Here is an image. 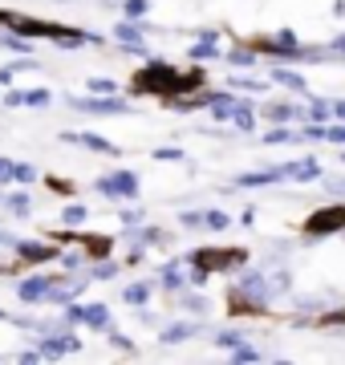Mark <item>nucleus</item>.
<instances>
[{"instance_id":"f257e3e1","label":"nucleus","mask_w":345,"mask_h":365,"mask_svg":"<svg viewBox=\"0 0 345 365\" xmlns=\"http://www.w3.org/2000/svg\"><path fill=\"white\" fill-rule=\"evenodd\" d=\"M203 73H179L171 66H146L138 78H134V90L138 93H183V90H200Z\"/></svg>"},{"instance_id":"f03ea898","label":"nucleus","mask_w":345,"mask_h":365,"mask_svg":"<svg viewBox=\"0 0 345 365\" xmlns=\"http://www.w3.org/2000/svg\"><path fill=\"white\" fill-rule=\"evenodd\" d=\"M244 260V252H195V280H203L207 272H215V268H232V264Z\"/></svg>"},{"instance_id":"7ed1b4c3","label":"nucleus","mask_w":345,"mask_h":365,"mask_svg":"<svg viewBox=\"0 0 345 365\" xmlns=\"http://www.w3.org/2000/svg\"><path fill=\"white\" fill-rule=\"evenodd\" d=\"M345 227V207H325V211H317V215H309V223H305V232L309 235H329V232H341Z\"/></svg>"},{"instance_id":"20e7f679","label":"nucleus","mask_w":345,"mask_h":365,"mask_svg":"<svg viewBox=\"0 0 345 365\" xmlns=\"http://www.w3.org/2000/svg\"><path fill=\"white\" fill-rule=\"evenodd\" d=\"M98 187H102L106 195H134V191H138V179H134L130 170H118V175H106Z\"/></svg>"},{"instance_id":"39448f33","label":"nucleus","mask_w":345,"mask_h":365,"mask_svg":"<svg viewBox=\"0 0 345 365\" xmlns=\"http://www.w3.org/2000/svg\"><path fill=\"white\" fill-rule=\"evenodd\" d=\"M16 256L25 264H41V260H53L57 248H49V244H33V240H25V244H16Z\"/></svg>"},{"instance_id":"423d86ee","label":"nucleus","mask_w":345,"mask_h":365,"mask_svg":"<svg viewBox=\"0 0 345 365\" xmlns=\"http://www.w3.org/2000/svg\"><path fill=\"white\" fill-rule=\"evenodd\" d=\"M69 143H81V146H90V150H98V155H118V146L106 143V138H98V134H66Z\"/></svg>"},{"instance_id":"0eeeda50","label":"nucleus","mask_w":345,"mask_h":365,"mask_svg":"<svg viewBox=\"0 0 345 365\" xmlns=\"http://www.w3.org/2000/svg\"><path fill=\"white\" fill-rule=\"evenodd\" d=\"M73 321H86V325H106V304H86V309H73Z\"/></svg>"},{"instance_id":"6e6552de","label":"nucleus","mask_w":345,"mask_h":365,"mask_svg":"<svg viewBox=\"0 0 345 365\" xmlns=\"http://www.w3.org/2000/svg\"><path fill=\"white\" fill-rule=\"evenodd\" d=\"M73 349H78V341L73 337H53V341H45V349L41 353H45V357H57V353H73Z\"/></svg>"},{"instance_id":"1a4fd4ad","label":"nucleus","mask_w":345,"mask_h":365,"mask_svg":"<svg viewBox=\"0 0 345 365\" xmlns=\"http://www.w3.org/2000/svg\"><path fill=\"white\" fill-rule=\"evenodd\" d=\"M81 244L90 248V256H106V252H110V240H106V235H86Z\"/></svg>"},{"instance_id":"9d476101","label":"nucleus","mask_w":345,"mask_h":365,"mask_svg":"<svg viewBox=\"0 0 345 365\" xmlns=\"http://www.w3.org/2000/svg\"><path fill=\"white\" fill-rule=\"evenodd\" d=\"M78 106H86V110H98V114H122V110H126L118 98H114V102H78Z\"/></svg>"},{"instance_id":"9b49d317","label":"nucleus","mask_w":345,"mask_h":365,"mask_svg":"<svg viewBox=\"0 0 345 365\" xmlns=\"http://www.w3.org/2000/svg\"><path fill=\"white\" fill-rule=\"evenodd\" d=\"M45 288H49V280H29V284H21V297L37 300V297H45Z\"/></svg>"},{"instance_id":"f8f14e48","label":"nucleus","mask_w":345,"mask_h":365,"mask_svg":"<svg viewBox=\"0 0 345 365\" xmlns=\"http://www.w3.org/2000/svg\"><path fill=\"white\" fill-rule=\"evenodd\" d=\"M284 175H297V179H313V175H317V163H297V167H284Z\"/></svg>"},{"instance_id":"ddd939ff","label":"nucleus","mask_w":345,"mask_h":365,"mask_svg":"<svg viewBox=\"0 0 345 365\" xmlns=\"http://www.w3.org/2000/svg\"><path fill=\"white\" fill-rule=\"evenodd\" d=\"M191 333H195V329H191V325H175V329H167V333H163V341H167V345H175V341L191 337Z\"/></svg>"},{"instance_id":"4468645a","label":"nucleus","mask_w":345,"mask_h":365,"mask_svg":"<svg viewBox=\"0 0 345 365\" xmlns=\"http://www.w3.org/2000/svg\"><path fill=\"white\" fill-rule=\"evenodd\" d=\"M146 297H150V288H146V284H134V288H126V300H130V304H143Z\"/></svg>"},{"instance_id":"2eb2a0df","label":"nucleus","mask_w":345,"mask_h":365,"mask_svg":"<svg viewBox=\"0 0 345 365\" xmlns=\"http://www.w3.org/2000/svg\"><path fill=\"white\" fill-rule=\"evenodd\" d=\"M13 179H16V182H29V179H33V167H25V163H13Z\"/></svg>"},{"instance_id":"dca6fc26","label":"nucleus","mask_w":345,"mask_h":365,"mask_svg":"<svg viewBox=\"0 0 345 365\" xmlns=\"http://www.w3.org/2000/svg\"><path fill=\"white\" fill-rule=\"evenodd\" d=\"M277 81H284V86H292V90H305V81L297 78V73H277Z\"/></svg>"},{"instance_id":"f3484780","label":"nucleus","mask_w":345,"mask_h":365,"mask_svg":"<svg viewBox=\"0 0 345 365\" xmlns=\"http://www.w3.org/2000/svg\"><path fill=\"white\" fill-rule=\"evenodd\" d=\"M66 223H86V207H66Z\"/></svg>"},{"instance_id":"a211bd4d","label":"nucleus","mask_w":345,"mask_h":365,"mask_svg":"<svg viewBox=\"0 0 345 365\" xmlns=\"http://www.w3.org/2000/svg\"><path fill=\"white\" fill-rule=\"evenodd\" d=\"M90 90H93V93H110V90H114V81H106V78H93V81H90Z\"/></svg>"},{"instance_id":"6ab92c4d","label":"nucleus","mask_w":345,"mask_h":365,"mask_svg":"<svg viewBox=\"0 0 345 365\" xmlns=\"http://www.w3.org/2000/svg\"><path fill=\"white\" fill-rule=\"evenodd\" d=\"M13 211H16V215H29V199L25 195H13Z\"/></svg>"},{"instance_id":"aec40b11","label":"nucleus","mask_w":345,"mask_h":365,"mask_svg":"<svg viewBox=\"0 0 345 365\" xmlns=\"http://www.w3.org/2000/svg\"><path fill=\"white\" fill-rule=\"evenodd\" d=\"M0 179H13V163L9 158H0Z\"/></svg>"},{"instance_id":"412c9836","label":"nucleus","mask_w":345,"mask_h":365,"mask_svg":"<svg viewBox=\"0 0 345 365\" xmlns=\"http://www.w3.org/2000/svg\"><path fill=\"white\" fill-rule=\"evenodd\" d=\"M49 187H53V191H61V195H69V182L66 179H49Z\"/></svg>"},{"instance_id":"4be33fe9","label":"nucleus","mask_w":345,"mask_h":365,"mask_svg":"<svg viewBox=\"0 0 345 365\" xmlns=\"http://www.w3.org/2000/svg\"><path fill=\"white\" fill-rule=\"evenodd\" d=\"M240 341H244L240 333H224V337H220V345H240Z\"/></svg>"},{"instance_id":"5701e85b","label":"nucleus","mask_w":345,"mask_h":365,"mask_svg":"<svg viewBox=\"0 0 345 365\" xmlns=\"http://www.w3.org/2000/svg\"><path fill=\"white\" fill-rule=\"evenodd\" d=\"M329 138L333 143H345V130H329Z\"/></svg>"},{"instance_id":"b1692460","label":"nucleus","mask_w":345,"mask_h":365,"mask_svg":"<svg viewBox=\"0 0 345 365\" xmlns=\"http://www.w3.org/2000/svg\"><path fill=\"white\" fill-rule=\"evenodd\" d=\"M337 114H341V118H345V102H337Z\"/></svg>"}]
</instances>
